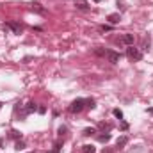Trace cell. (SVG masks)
<instances>
[{"label": "cell", "mask_w": 153, "mask_h": 153, "mask_svg": "<svg viewBox=\"0 0 153 153\" xmlns=\"http://www.w3.org/2000/svg\"><path fill=\"white\" fill-rule=\"evenodd\" d=\"M119 53L114 52V50H107V59H109V62H112V64H117L119 62Z\"/></svg>", "instance_id": "cell-4"}, {"label": "cell", "mask_w": 153, "mask_h": 153, "mask_svg": "<svg viewBox=\"0 0 153 153\" xmlns=\"http://www.w3.org/2000/svg\"><path fill=\"white\" fill-rule=\"evenodd\" d=\"M93 2H96V4H98V2H102V0H93Z\"/></svg>", "instance_id": "cell-27"}, {"label": "cell", "mask_w": 153, "mask_h": 153, "mask_svg": "<svg viewBox=\"0 0 153 153\" xmlns=\"http://www.w3.org/2000/svg\"><path fill=\"white\" fill-rule=\"evenodd\" d=\"M66 132H68V128H66V126H61V128H59V135H61V137H62Z\"/></svg>", "instance_id": "cell-22"}, {"label": "cell", "mask_w": 153, "mask_h": 153, "mask_svg": "<svg viewBox=\"0 0 153 153\" xmlns=\"http://www.w3.org/2000/svg\"><path fill=\"white\" fill-rule=\"evenodd\" d=\"M14 148H16V150H18V152H22V150H23V148H25V143H23V141H22V139H20V141H16V144H14Z\"/></svg>", "instance_id": "cell-18"}, {"label": "cell", "mask_w": 153, "mask_h": 153, "mask_svg": "<svg viewBox=\"0 0 153 153\" xmlns=\"http://www.w3.org/2000/svg\"><path fill=\"white\" fill-rule=\"evenodd\" d=\"M94 152H96V148L93 144H84L82 146V153H94Z\"/></svg>", "instance_id": "cell-14"}, {"label": "cell", "mask_w": 153, "mask_h": 153, "mask_svg": "<svg viewBox=\"0 0 153 153\" xmlns=\"http://www.w3.org/2000/svg\"><path fill=\"white\" fill-rule=\"evenodd\" d=\"M5 27H7V29H11L14 34H22V32H23V27H22L18 22H7V23H5Z\"/></svg>", "instance_id": "cell-3"}, {"label": "cell", "mask_w": 153, "mask_h": 153, "mask_svg": "<svg viewBox=\"0 0 153 153\" xmlns=\"http://www.w3.org/2000/svg\"><path fill=\"white\" fill-rule=\"evenodd\" d=\"M62 143H64V141H62V139H59V141L53 144V150H52L50 153H59L61 150H62Z\"/></svg>", "instance_id": "cell-12"}, {"label": "cell", "mask_w": 153, "mask_h": 153, "mask_svg": "<svg viewBox=\"0 0 153 153\" xmlns=\"http://www.w3.org/2000/svg\"><path fill=\"white\" fill-rule=\"evenodd\" d=\"M9 137L20 141V139H22V132H18V130H11V132H9Z\"/></svg>", "instance_id": "cell-15"}, {"label": "cell", "mask_w": 153, "mask_h": 153, "mask_svg": "<svg viewBox=\"0 0 153 153\" xmlns=\"http://www.w3.org/2000/svg\"><path fill=\"white\" fill-rule=\"evenodd\" d=\"M143 50H150V36L144 39V46H143Z\"/></svg>", "instance_id": "cell-21"}, {"label": "cell", "mask_w": 153, "mask_h": 153, "mask_svg": "<svg viewBox=\"0 0 153 153\" xmlns=\"http://www.w3.org/2000/svg\"><path fill=\"white\" fill-rule=\"evenodd\" d=\"M98 128H100L103 134H109V132L112 130V123H105V121H102V123L98 125Z\"/></svg>", "instance_id": "cell-9"}, {"label": "cell", "mask_w": 153, "mask_h": 153, "mask_svg": "<svg viewBox=\"0 0 153 153\" xmlns=\"http://www.w3.org/2000/svg\"><path fill=\"white\" fill-rule=\"evenodd\" d=\"M75 5H76V9H80V11H89L91 9L87 0H75Z\"/></svg>", "instance_id": "cell-8"}, {"label": "cell", "mask_w": 153, "mask_h": 153, "mask_svg": "<svg viewBox=\"0 0 153 153\" xmlns=\"http://www.w3.org/2000/svg\"><path fill=\"white\" fill-rule=\"evenodd\" d=\"M0 109H2V102H0Z\"/></svg>", "instance_id": "cell-28"}, {"label": "cell", "mask_w": 153, "mask_h": 153, "mask_svg": "<svg viewBox=\"0 0 153 153\" xmlns=\"http://www.w3.org/2000/svg\"><path fill=\"white\" fill-rule=\"evenodd\" d=\"M94 103H96V102H94L93 98H87V100H85V107H89V109H94Z\"/></svg>", "instance_id": "cell-19"}, {"label": "cell", "mask_w": 153, "mask_h": 153, "mask_svg": "<svg viewBox=\"0 0 153 153\" xmlns=\"http://www.w3.org/2000/svg\"><path fill=\"white\" fill-rule=\"evenodd\" d=\"M94 53H96L98 57H103V55H107V50H105V48H96Z\"/></svg>", "instance_id": "cell-17"}, {"label": "cell", "mask_w": 153, "mask_h": 153, "mask_svg": "<svg viewBox=\"0 0 153 153\" xmlns=\"http://www.w3.org/2000/svg\"><path fill=\"white\" fill-rule=\"evenodd\" d=\"M107 20H109V23L116 25V23H119V20H121V14H117V13H114V14H109V16H107Z\"/></svg>", "instance_id": "cell-11"}, {"label": "cell", "mask_w": 153, "mask_h": 153, "mask_svg": "<svg viewBox=\"0 0 153 153\" xmlns=\"http://www.w3.org/2000/svg\"><path fill=\"white\" fill-rule=\"evenodd\" d=\"M30 11H34V13H38V14H46V9L38 4V2H34V4H30Z\"/></svg>", "instance_id": "cell-6"}, {"label": "cell", "mask_w": 153, "mask_h": 153, "mask_svg": "<svg viewBox=\"0 0 153 153\" xmlns=\"http://www.w3.org/2000/svg\"><path fill=\"white\" fill-rule=\"evenodd\" d=\"M121 130H128V123H123L121 125Z\"/></svg>", "instance_id": "cell-25"}, {"label": "cell", "mask_w": 153, "mask_h": 153, "mask_svg": "<svg viewBox=\"0 0 153 153\" xmlns=\"http://www.w3.org/2000/svg\"><path fill=\"white\" fill-rule=\"evenodd\" d=\"M94 134H96V128H93V126H91V128H84V132H82L84 137H91V135H94Z\"/></svg>", "instance_id": "cell-13"}, {"label": "cell", "mask_w": 153, "mask_h": 153, "mask_svg": "<svg viewBox=\"0 0 153 153\" xmlns=\"http://www.w3.org/2000/svg\"><path fill=\"white\" fill-rule=\"evenodd\" d=\"M29 153H30V152H29Z\"/></svg>", "instance_id": "cell-29"}, {"label": "cell", "mask_w": 153, "mask_h": 153, "mask_svg": "<svg viewBox=\"0 0 153 153\" xmlns=\"http://www.w3.org/2000/svg\"><path fill=\"white\" fill-rule=\"evenodd\" d=\"M112 114H114L117 119H123V112H121L119 109H114V111H112Z\"/></svg>", "instance_id": "cell-20"}, {"label": "cell", "mask_w": 153, "mask_h": 153, "mask_svg": "<svg viewBox=\"0 0 153 153\" xmlns=\"http://www.w3.org/2000/svg\"><path fill=\"white\" fill-rule=\"evenodd\" d=\"M126 144H128V137H126V135H123V137H119V139H117L116 148H119V150H121V148H125Z\"/></svg>", "instance_id": "cell-10"}, {"label": "cell", "mask_w": 153, "mask_h": 153, "mask_svg": "<svg viewBox=\"0 0 153 153\" xmlns=\"http://www.w3.org/2000/svg\"><path fill=\"white\" fill-rule=\"evenodd\" d=\"M84 107H85V100L84 98H76V100L71 102V105H70V112L71 114H78V112L84 111Z\"/></svg>", "instance_id": "cell-1"}, {"label": "cell", "mask_w": 153, "mask_h": 153, "mask_svg": "<svg viewBox=\"0 0 153 153\" xmlns=\"http://www.w3.org/2000/svg\"><path fill=\"white\" fill-rule=\"evenodd\" d=\"M98 141H100V143H109V141H111V134H102V135H98Z\"/></svg>", "instance_id": "cell-16"}, {"label": "cell", "mask_w": 153, "mask_h": 153, "mask_svg": "<svg viewBox=\"0 0 153 153\" xmlns=\"http://www.w3.org/2000/svg\"><path fill=\"white\" fill-rule=\"evenodd\" d=\"M36 111H38V105H36L34 102H29V103L25 105V111H23V116L32 114V112H36Z\"/></svg>", "instance_id": "cell-7"}, {"label": "cell", "mask_w": 153, "mask_h": 153, "mask_svg": "<svg viewBox=\"0 0 153 153\" xmlns=\"http://www.w3.org/2000/svg\"><path fill=\"white\" fill-rule=\"evenodd\" d=\"M102 30H103V32H107V30H111V27H109V25H103V27H102Z\"/></svg>", "instance_id": "cell-24"}, {"label": "cell", "mask_w": 153, "mask_h": 153, "mask_svg": "<svg viewBox=\"0 0 153 153\" xmlns=\"http://www.w3.org/2000/svg\"><path fill=\"white\" fill-rule=\"evenodd\" d=\"M2 144H4V141H2V139H0V146H2Z\"/></svg>", "instance_id": "cell-26"}, {"label": "cell", "mask_w": 153, "mask_h": 153, "mask_svg": "<svg viewBox=\"0 0 153 153\" xmlns=\"http://www.w3.org/2000/svg\"><path fill=\"white\" fill-rule=\"evenodd\" d=\"M38 112H39V114H45V112H46V107H45V105H39V107H38Z\"/></svg>", "instance_id": "cell-23"}, {"label": "cell", "mask_w": 153, "mask_h": 153, "mask_svg": "<svg viewBox=\"0 0 153 153\" xmlns=\"http://www.w3.org/2000/svg\"><path fill=\"white\" fill-rule=\"evenodd\" d=\"M121 43H125L126 46H132V45L135 43V36H134V34H123V38H121Z\"/></svg>", "instance_id": "cell-5"}, {"label": "cell", "mask_w": 153, "mask_h": 153, "mask_svg": "<svg viewBox=\"0 0 153 153\" xmlns=\"http://www.w3.org/2000/svg\"><path fill=\"white\" fill-rule=\"evenodd\" d=\"M126 57H128V59H132V61H141V59H143V52L132 45V46H128V48H126Z\"/></svg>", "instance_id": "cell-2"}]
</instances>
